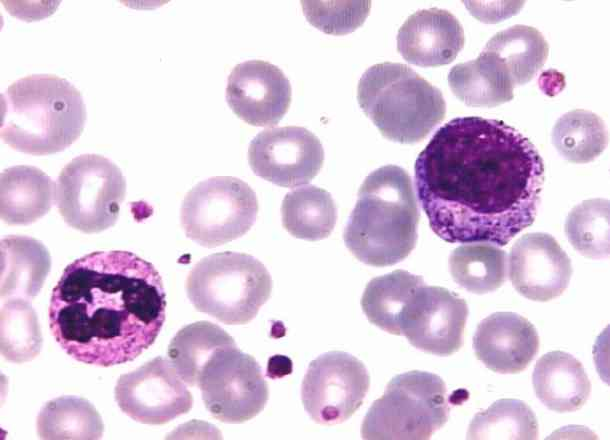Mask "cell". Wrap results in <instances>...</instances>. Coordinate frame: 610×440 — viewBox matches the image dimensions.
<instances>
[{
	"instance_id": "1",
	"label": "cell",
	"mask_w": 610,
	"mask_h": 440,
	"mask_svg": "<svg viewBox=\"0 0 610 440\" xmlns=\"http://www.w3.org/2000/svg\"><path fill=\"white\" fill-rule=\"evenodd\" d=\"M414 179L438 237L504 246L535 220L544 163L535 145L505 122L457 117L420 152Z\"/></svg>"
},
{
	"instance_id": "2",
	"label": "cell",
	"mask_w": 610,
	"mask_h": 440,
	"mask_svg": "<svg viewBox=\"0 0 610 440\" xmlns=\"http://www.w3.org/2000/svg\"><path fill=\"white\" fill-rule=\"evenodd\" d=\"M165 308L153 264L128 251H97L64 269L48 316L55 340L69 356L109 367L134 360L155 342Z\"/></svg>"
},
{
	"instance_id": "3",
	"label": "cell",
	"mask_w": 610,
	"mask_h": 440,
	"mask_svg": "<svg viewBox=\"0 0 610 440\" xmlns=\"http://www.w3.org/2000/svg\"><path fill=\"white\" fill-rule=\"evenodd\" d=\"M419 219L409 174L399 166L385 165L371 172L361 184L343 239L362 263L392 266L415 248Z\"/></svg>"
},
{
	"instance_id": "4",
	"label": "cell",
	"mask_w": 610,
	"mask_h": 440,
	"mask_svg": "<svg viewBox=\"0 0 610 440\" xmlns=\"http://www.w3.org/2000/svg\"><path fill=\"white\" fill-rule=\"evenodd\" d=\"M85 122L80 91L56 75L23 77L1 95V138L22 153L61 152L81 136Z\"/></svg>"
},
{
	"instance_id": "5",
	"label": "cell",
	"mask_w": 610,
	"mask_h": 440,
	"mask_svg": "<svg viewBox=\"0 0 610 440\" xmlns=\"http://www.w3.org/2000/svg\"><path fill=\"white\" fill-rule=\"evenodd\" d=\"M357 100L385 138L403 144L422 141L446 114L441 91L401 63L369 67L358 82Z\"/></svg>"
},
{
	"instance_id": "6",
	"label": "cell",
	"mask_w": 610,
	"mask_h": 440,
	"mask_svg": "<svg viewBox=\"0 0 610 440\" xmlns=\"http://www.w3.org/2000/svg\"><path fill=\"white\" fill-rule=\"evenodd\" d=\"M272 278L257 258L226 251L204 257L191 269L186 292L196 310L228 325L247 324L270 298Z\"/></svg>"
},
{
	"instance_id": "7",
	"label": "cell",
	"mask_w": 610,
	"mask_h": 440,
	"mask_svg": "<svg viewBox=\"0 0 610 440\" xmlns=\"http://www.w3.org/2000/svg\"><path fill=\"white\" fill-rule=\"evenodd\" d=\"M444 381L436 374L409 371L395 376L364 417L361 435L371 440L429 439L449 418Z\"/></svg>"
},
{
	"instance_id": "8",
	"label": "cell",
	"mask_w": 610,
	"mask_h": 440,
	"mask_svg": "<svg viewBox=\"0 0 610 440\" xmlns=\"http://www.w3.org/2000/svg\"><path fill=\"white\" fill-rule=\"evenodd\" d=\"M126 194V179L110 159L83 154L61 170L55 202L64 221L83 233H98L115 225Z\"/></svg>"
},
{
	"instance_id": "9",
	"label": "cell",
	"mask_w": 610,
	"mask_h": 440,
	"mask_svg": "<svg viewBox=\"0 0 610 440\" xmlns=\"http://www.w3.org/2000/svg\"><path fill=\"white\" fill-rule=\"evenodd\" d=\"M257 213L256 193L246 182L215 176L199 182L186 194L180 220L188 238L214 248L245 235Z\"/></svg>"
},
{
	"instance_id": "10",
	"label": "cell",
	"mask_w": 610,
	"mask_h": 440,
	"mask_svg": "<svg viewBox=\"0 0 610 440\" xmlns=\"http://www.w3.org/2000/svg\"><path fill=\"white\" fill-rule=\"evenodd\" d=\"M197 386L207 410L225 423H242L254 418L269 398L260 365L236 344L218 350L210 358Z\"/></svg>"
},
{
	"instance_id": "11",
	"label": "cell",
	"mask_w": 610,
	"mask_h": 440,
	"mask_svg": "<svg viewBox=\"0 0 610 440\" xmlns=\"http://www.w3.org/2000/svg\"><path fill=\"white\" fill-rule=\"evenodd\" d=\"M370 378L355 356L331 351L313 360L306 371L301 398L306 412L319 424H339L362 405Z\"/></svg>"
},
{
	"instance_id": "12",
	"label": "cell",
	"mask_w": 610,
	"mask_h": 440,
	"mask_svg": "<svg viewBox=\"0 0 610 440\" xmlns=\"http://www.w3.org/2000/svg\"><path fill=\"white\" fill-rule=\"evenodd\" d=\"M115 400L133 420L161 425L189 412L193 398L172 362L156 357L118 379Z\"/></svg>"
},
{
	"instance_id": "13",
	"label": "cell",
	"mask_w": 610,
	"mask_h": 440,
	"mask_svg": "<svg viewBox=\"0 0 610 440\" xmlns=\"http://www.w3.org/2000/svg\"><path fill=\"white\" fill-rule=\"evenodd\" d=\"M255 175L282 187L310 182L324 162L320 140L300 126L272 127L258 133L248 149Z\"/></svg>"
},
{
	"instance_id": "14",
	"label": "cell",
	"mask_w": 610,
	"mask_h": 440,
	"mask_svg": "<svg viewBox=\"0 0 610 440\" xmlns=\"http://www.w3.org/2000/svg\"><path fill=\"white\" fill-rule=\"evenodd\" d=\"M468 313L467 303L457 294L424 284L405 306L400 332L421 351L449 356L463 345Z\"/></svg>"
},
{
	"instance_id": "15",
	"label": "cell",
	"mask_w": 610,
	"mask_h": 440,
	"mask_svg": "<svg viewBox=\"0 0 610 440\" xmlns=\"http://www.w3.org/2000/svg\"><path fill=\"white\" fill-rule=\"evenodd\" d=\"M226 100L232 111L246 123L272 127L289 108L291 85L276 65L249 60L237 64L229 74Z\"/></svg>"
},
{
	"instance_id": "16",
	"label": "cell",
	"mask_w": 610,
	"mask_h": 440,
	"mask_svg": "<svg viewBox=\"0 0 610 440\" xmlns=\"http://www.w3.org/2000/svg\"><path fill=\"white\" fill-rule=\"evenodd\" d=\"M572 275L570 258L547 233H529L519 238L509 254V278L525 298L546 302L559 297Z\"/></svg>"
},
{
	"instance_id": "17",
	"label": "cell",
	"mask_w": 610,
	"mask_h": 440,
	"mask_svg": "<svg viewBox=\"0 0 610 440\" xmlns=\"http://www.w3.org/2000/svg\"><path fill=\"white\" fill-rule=\"evenodd\" d=\"M477 359L500 374H515L527 368L539 350L534 325L513 312H496L484 318L473 337Z\"/></svg>"
},
{
	"instance_id": "18",
	"label": "cell",
	"mask_w": 610,
	"mask_h": 440,
	"mask_svg": "<svg viewBox=\"0 0 610 440\" xmlns=\"http://www.w3.org/2000/svg\"><path fill=\"white\" fill-rule=\"evenodd\" d=\"M464 44V30L459 20L439 8L413 13L397 34L398 52L407 62L421 67L451 63Z\"/></svg>"
},
{
	"instance_id": "19",
	"label": "cell",
	"mask_w": 610,
	"mask_h": 440,
	"mask_svg": "<svg viewBox=\"0 0 610 440\" xmlns=\"http://www.w3.org/2000/svg\"><path fill=\"white\" fill-rule=\"evenodd\" d=\"M532 383L538 399L559 413L580 409L591 392V383L581 362L563 351L548 352L537 361Z\"/></svg>"
},
{
	"instance_id": "20",
	"label": "cell",
	"mask_w": 610,
	"mask_h": 440,
	"mask_svg": "<svg viewBox=\"0 0 610 440\" xmlns=\"http://www.w3.org/2000/svg\"><path fill=\"white\" fill-rule=\"evenodd\" d=\"M54 200V183L41 169L17 165L1 173L0 214L5 223L29 225L47 214Z\"/></svg>"
},
{
	"instance_id": "21",
	"label": "cell",
	"mask_w": 610,
	"mask_h": 440,
	"mask_svg": "<svg viewBox=\"0 0 610 440\" xmlns=\"http://www.w3.org/2000/svg\"><path fill=\"white\" fill-rule=\"evenodd\" d=\"M51 268V257L42 242L29 236L10 235L1 240V297L31 299L41 290Z\"/></svg>"
},
{
	"instance_id": "22",
	"label": "cell",
	"mask_w": 610,
	"mask_h": 440,
	"mask_svg": "<svg viewBox=\"0 0 610 440\" xmlns=\"http://www.w3.org/2000/svg\"><path fill=\"white\" fill-rule=\"evenodd\" d=\"M453 94L468 106L495 107L513 99L514 85L503 64L490 52L455 65L448 74Z\"/></svg>"
},
{
	"instance_id": "23",
	"label": "cell",
	"mask_w": 610,
	"mask_h": 440,
	"mask_svg": "<svg viewBox=\"0 0 610 440\" xmlns=\"http://www.w3.org/2000/svg\"><path fill=\"white\" fill-rule=\"evenodd\" d=\"M281 216L283 227L292 236L318 241L332 233L337 220V208L328 191L314 185H305L285 195Z\"/></svg>"
},
{
	"instance_id": "24",
	"label": "cell",
	"mask_w": 610,
	"mask_h": 440,
	"mask_svg": "<svg viewBox=\"0 0 610 440\" xmlns=\"http://www.w3.org/2000/svg\"><path fill=\"white\" fill-rule=\"evenodd\" d=\"M496 56L515 86L529 82L543 67L548 43L536 28L514 25L496 33L483 49Z\"/></svg>"
},
{
	"instance_id": "25",
	"label": "cell",
	"mask_w": 610,
	"mask_h": 440,
	"mask_svg": "<svg viewBox=\"0 0 610 440\" xmlns=\"http://www.w3.org/2000/svg\"><path fill=\"white\" fill-rule=\"evenodd\" d=\"M424 284L422 276L401 269L375 277L363 292L362 310L370 323L390 334L401 335L402 312Z\"/></svg>"
},
{
	"instance_id": "26",
	"label": "cell",
	"mask_w": 610,
	"mask_h": 440,
	"mask_svg": "<svg viewBox=\"0 0 610 440\" xmlns=\"http://www.w3.org/2000/svg\"><path fill=\"white\" fill-rule=\"evenodd\" d=\"M220 326L198 321L181 328L170 342L168 356L182 380L197 386L203 367L220 349L235 345Z\"/></svg>"
},
{
	"instance_id": "27",
	"label": "cell",
	"mask_w": 610,
	"mask_h": 440,
	"mask_svg": "<svg viewBox=\"0 0 610 440\" xmlns=\"http://www.w3.org/2000/svg\"><path fill=\"white\" fill-rule=\"evenodd\" d=\"M453 280L475 294L498 289L507 279V256L490 243H466L455 248L449 257Z\"/></svg>"
},
{
	"instance_id": "28",
	"label": "cell",
	"mask_w": 610,
	"mask_h": 440,
	"mask_svg": "<svg viewBox=\"0 0 610 440\" xmlns=\"http://www.w3.org/2000/svg\"><path fill=\"white\" fill-rule=\"evenodd\" d=\"M104 424L87 399L61 396L47 402L37 417L40 439H100Z\"/></svg>"
},
{
	"instance_id": "29",
	"label": "cell",
	"mask_w": 610,
	"mask_h": 440,
	"mask_svg": "<svg viewBox=\"0 0 610 440\" xmlns=\"http://www.w3.org/2000/svg\"><path fill=\"white\" fill-rule=\"evenodd\" d=\"M552 142L559 154L572 163H588L606 148L608 133L595 113L575 109L562 115L552 130Z\"/></svg>"
},
{
	"instance_id": "30",
	"label": "cell",
	"mask_w": 610,
	"mask_h": 440,
	"mask_svg": "<svg viewBox=\"0 0 610 440\" xmlns=\"http://www.w3.org/2000/svg\"><path fill=\"white\" fill-rule=\"evenodd\" d=\"M538 423L532 409L518 399H500L478 412L469 424L468 439L533 440Z\"/></svg>"
},
{
	"instance_id": "31",
	"label": "cell",
	"mask_w": 610,
	"mask_h": 440,
	"mask_svg": "<svg viewBox=\"0 0 610 440\" xmlns=\"http://www.w3.org/2000/svg\"><path fill=\"white\" fill-rule=\"evenodd\" d=\"M0 336L1 353L10 362H28L40 353L41 329L37 314L28 299L4 300Z\"/></svg>"
},
{
	"instance_id": "32",
	"label": "cell",
	"mask_w": 610,
	"mask_h": 440,
	"mask_svg": "<svg viewBox=\"0 0 610 440\" xmlns=\"http://www.w3.org/2000/svg\"><path fill=\"white\" fill-rule=\"evenodd\" d=\"M565 234L580 254L592 259L609 256V201L589 199L568 214Z\"/></svg>"
},
{
	"instance_id": "33",
	"label": "cell",
	"mask_w": 610,
	"mask_h": 440,
	"mask_svg": "<svg viewBox=\"0 0 610 440\" xmlns=\"http://www.w3.org/2000/svg\"><path fill=\"white\" fill-rule=\"evenodd\" d=\"M308 22L331 35H344L361 26L369 15L370 1H302Z\"/></svg>"
}]
</instances>
